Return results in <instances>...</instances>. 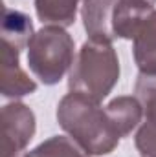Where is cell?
Masks as SVG:
<instances>
[{"label": "cell", "mask_w": 156, "mask_h": 157, "mask_svg": "<svg viewBox=\"0 0 156 157\" xmlns=\"http://www.w3.org/2000/svg\"><path fill=\"white\" fill-rule=\"evenodd\" d=\"M59 126L88 155H107L116 150L119 139L116 124L107 108L83 93L70 91L57 106Z\"/></svg>", "instance_id": "1"}, {"label": "cell", "mask_w": 156, "mask_h": 157, "mask_svg": "<svg viewBox=\"0 0 156 157\" xmlns=\"http://www.w3.org/2000/svg\"><path fill=\"white\" fill-rule=\"evenodd\" d=\"M134 93L143 106V119L136 133V148L142 157H156V75L140 73Z\"/></svg>", "instance_id": "5"}, {"label": "cell", "mask_w": 156, "mask_h": 157, "mask_svg": "<svg viewBox=\"0 0 156 157\" xmlns=\"http://www.w3.org/2000/svg\"><path fill=\"white\" fill-rule=\"evenodd\" d=\"M24 157H90L72 137L66 135H53L35 146L33 150L26 152Z\"/></svg>", "instance_id": "13"}, {"label": "cell", "mask_w": 156, "mask_h": 157, "mask_svg": "<svg viewBox=\"0 0 156 157\" xmlns=\"http://www.w3.org/2000/svg\"><path fill=\"white\" fill-rule=\"evenodd\" d=\"M134 62L143 75H156V9L142 22L132 39Z\"/></svg>", "instance_id": "8"}, {"label": "cell", "mask_w": 156, "mask_h": 157, "mask_svg": "<svg viewBox=\"0 0 156 157\" xmlns=\"http://www.w3.org/2000/svg\"><path fill=\"white\" fill-rule=\"evenodd\" d=\"M107 112L116 124L117 132L121 137H127L143 119V106L134 95H125V97H116L112 99L107 106Z\"/></svg>", "instance_id": "11"}, {"label": "cell", "mask_w": 156, "mask_h": 157, "mask_svg": "<svg viewBox=\"0 0 156 157\" xmlns=\"http://www.w3.org/2000/svg\"><path fill=\"white\" fill-rule=\"evenodd\" d=\"M2 17V42L22 51L28 48L30 40L33 39V24L28 15L22 11H15L9 7H4Z\"/></svg>", "instance_id": "10"}, {"label": "cell", "mask_w": 156, "mask_h": 157, "mask_svg": "<svg viewBox=\"0 0 156 157\" xmlns=\"http://www.w3.org/2000/svg\"><path fill=\"white\" fill-rule=\"evenodd\" d=\"M20 51L2 42V66H0V91L6 99H18L31 95L37 90L33 78L20 68Z\"/></svg>", "instance_id": "6"}, {"label": "cell", "mask_w": 156, "mask_h": 157, "mask_svg": "<svg viewBox=\"0 0 156 157\" xmlns=\"http://www.w3.org/2000/svg\"><path fill=\"white\" fill-rule=\"evenodd\" d=\"M142 2H147V4H153V6L156 4V0H142Z\"/></svg>", "instance_id": "14"}, {"label": "cell", "mask_w": 156, "mask_h": 157, "mask_svg": "<svg viewBox=\"0 0 156 157\" xmlns=\"http://www.w3.org/2000/svg\"><path fill=\"white\" fill-rule=\"evenodd\" d=\"M84 0H35V11L42 24L68 28L76 22L79 4Z\"/></svg>", "instance_id": "12"}, {"label": "cell", "mask_w": 156, "mask_h": 157, "mask_svg": "<svg viewBox=\"0 0 156 157\" xmlns=\"http://www.w3.org/2000/svg\"><path fill=\"white\" fill-rule=\"evenodd\" d=\"M119 78V60L110 42L86 40L76 55L70 70V91L83 93L94 101H103Z\"/></svg>", "instance_id": "2"}, {"label": "cell", "mask_w": 156, "mask_h": 157, "mask_svg": "<svg viewBox=\"0 0 156 157\" xmlns=\"http://www.w3.org/2000/svg\"><path fill=\"white\" fill-rule=\"evenodd\" d=\"M153 9H154L153 4L142 0H117L114 7V18H112V29L116 39L132 40L134 33L138 31V28Z\"/></svg>", "instance_id": "9"}, {"label": "cell", "mask_w": 156, "mask_h": 157, "mask_svg": "<svg viewBox=\"0 0 156 157\" xmlns=\"http://www.w3.org/2000/svg\"><path fill=\"white\" fill-rule=\"evenodd\" d=\"M2 157H18L35 135V113L24 102H9L2 108Z\"/></svg>", "instance_id": "4"}, {"label": "cell", "mask_w": 156, "mask_h": 157, "mask_svg": "<svg viewBox=\"0 0 156 157\" xmlns=\"http://www.w3.org/2000/svg\"><path fill=\"white\" fill-rule=\"evenodd\" d=\"M76 60L74 39L64 28L44 26L28 44V64L42 84L53 86L64 77Z\"/></svg>", "instance_id": "3"}, {"label": "cell", "mask_w": 156, "mask_h": 157, "mask_svg": "<svg viewBox=\"0 0 156 157\" xmlns=\"http://www.w3.org/2000/svg\"><path fill=\"white\" fill-rule=\"evenodd\" d=\"M117 0H84L81 4V17L84 29L90 40L96 42H110L116 40L112 29L114 7Z\"/></svg>", "instance_id": "7"}]
</instances>
